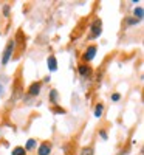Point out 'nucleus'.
<instances>
[{"label":"nucleus","instance_id":"nucleus-1","mask_svg":"<svg viewBox=\"0 0 144 155\" xmlns=\"http://www.w3.org/2000/svg\"><path fill=\"white\" fill-rule=\"evenodd\" d=\"M12 50H14V42H8V45H6V48H5V53H3V59H2V64L3 65H6L8 64V61H9V58H11V54H12Z\"/></svg>","mask_w":144,"mask_h":155},{"label":"nucleus","instance_id":"nucleus-2","mask_svg":"<svg viewBox=\"0 0 144 155\" xmlns=\"http://www.w3.org/2000/svg\"><path fill=\"white\" fill-rule=\"evenodd\" d=\"M39 155H50V152H51V144L48 143V141H45V143H42L41 144V147H39Z\"/></svg>","mask_w":144,"mask_h":155},{"label":"nucleus","instance_id":"nucleus-3","mask_svg":"<svg viewBox=\"0 0 144 155\" xmlns=\"http://www.w3.org/2000/svg\"><path fill=\"white\" fill-rule=\"evenodd\" d=\"M91 31H93V36H99L102 33V22L101 20H95V23L91 25Z\"/></svg>","mask_w":144,"mask_h":155},{"label":"nucleus","instance_id":"nucleus-4","mask_svg":"<svg viewBox=\"0 0 144 155\" xmlns=\"http://www.w3.org/2000/svg\"><path fill=\"white\" fill-rule=\"evenodd\" d=\"M28 93H30L31 96H36V95L41 93V82H34V84H31V87H30V90H28Z\"/></svg>","mask_w":144,"mask_h":155},{"label":"nucleus","instance_id":"nucleus-5","mask_svg":"<svg viewBox=\"0 0 144 155\" xmlns=\"http://www.w3.org/2000/svg\"><path fill=\"white\" fill-rule=\"evenodd\" d=\"M95 53H96V47H90L88 50H87V53L84 54V59L85 61H91L95 58Z\"/></svg>","mask_w":144,"mask_h":155},{"label":"nucleus","instance_id":"nucleus-6","mask_svg":"<svg viewBox=\"0 0 144 155\" xmlns=\"http://www.w3.org/2000/svg\"><path fill=\"white\" fill-rule=\"evenodd\" d=\"M48 68H50V71H56V70H57L56 58H54V56H50V58H48Z\"/></svg>","mask_w":144,"mask_h":155},{"label":"nucleus","instance_id":"nucleus-7","mask_svg":"<svg viewBox=\"0 0 144 155\" xmlns=\"http://www.w3.org/2000/svg\"><path fill=\"white\" fill-rule=\"evenodd\" d=\"M79 73H81L82 76H88V74L91 73V70H90L88 67H85V65H81V67H79Z\"/></svg>","mask_w":144,"mask_h":155},{"label":"nucleus","instance_id":"nucleus-8","mask_svg":"<svg viewBox=\"0 0 144 155\" xmlns=\"http://www.w3.org/2000/svg\"><path fill=\"white\" fill-rule=\"evenodd\" d=\"M25 147H16L14 150H12V155H25Z\"/></svg>","mask_w":144,"mask_h":155},{"label":"nucleus","instance_id":"nucleus-9","mask_svg":"<svg viewBox=\"0 0 144 155\" xmlns=\"http://www.w3.org/2000/svg\"><path fill=\"white\" fill-rule=\"evenodd\" d=\"M34 146H36V140H30L27 143V146H25V150H31Z\"/></svg>","mask_w":144,"mask_h":155},{"label":"nucleus","instance_id":"nucleus-10","mask_svg":"<svg viewBox=\"0 0 144 155\" xmlns=\"http://www.w3.org/2000/svg\"><path fill=\"white\" fill-rule=\"evenodd\" d=\"M102 110H104L102 104H98L96 109H95V115H96V116H101V115H102Z\"/></svg>","mask_w":144,"mask_h":155},{"label":"nucleus","instance_id":"nucleus-11","mask_svg":"<svg viewBox=\"0 0 144 155\" xmlns=\"http://www.w3.org/2000/svg\"><path fill=\"white\" fill-rule=\"evenodd\" d=\"M81 155H93V149H91V147H84Z\"/></svg>","mask_w":144,"mask_h":155},{"label":"nucleus","instance_id":"nucleus-12","mask_svg":"<svg viewBox=\"0 0 144 155\" xmlns=\"http://www.w3.org/2000/svg\"><path fill=\"white\" fill-rule=\"evenodd\" d=\"M133 14H135V17L141 19V17H142V8H141V6H139V8H136V9L133 11Z\"/></svg>","mask_w":144,"mask_h":155},{"label":"nucleus","instance_id":"nucleus-13","mask_svg":"<svg viewBox=\"0 0 144 155\" xmlns=\"http://www.w3.org/2000/svg\"><path fill=\"white\" fill-rule=\"evenodd\" d=\"M50 96H51V102H54V104H56V102H57V101H56V98H57V92H56V90H53Z\"/></svg>","mask_w":144,"mask_h":155},{"label":"nucleus","instance_id":"nucleus-14","mask_svg":"<svg viewBox=\"0 0 144 155\" xmlns=\"http://www.w3.org/2000/svg\"><path fill=\"white\" fill-rule=\"evenodd\" d=\"M119 98H121L119 93H113V95H112V99H113L115 102H116V101H119Z\"/></svg>","mask_w":144,"mask_h":155},{"label":"nucleus","instance_id":"nucleus-15","mask_svg":"<svg viewBox=\"0 0 144 155\" xmlns=\"http://www.w3.org/2000/svg\"><path fill=\"white\" fill-rule=\"evenodd\" d=\"M99 134H101V137H102V140H107V134H106V132H104V130H101Z\"/></svg>","mask_w":144,"mask_h":155},{"label":"nucleus","instance_id":"nucleus-16","mask_svg":"<svg viewBox=\"0 0 144 155\" xmlns=\"http://www.w3.org/2000/svg\"><path fill=\"white\" fill-rule=\"evenodd\" d=\"M0 95H3V87L0 85Z\"/></svg>","mask_w":144,"mask_h":155},{"label":"nucleus","instance_id":"nucleus-17","mask_svg":"<svg viewBox=\"0 0 144 155\" xmlns=\"http://www.w3.org/2000/svg\"><path fill=\"white\" fill-rule=\"evenodd\" d=\"M141 155H142V153H141Z\"/></svg>","mask_w":144,"mask_h":155}]
</instances>
